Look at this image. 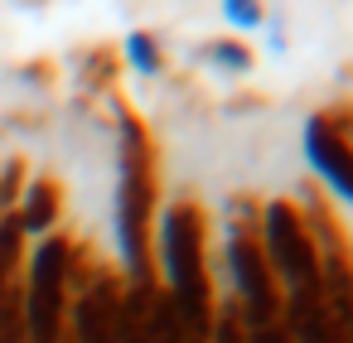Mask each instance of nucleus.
<instances>
[{
    "label": "nucleus",
    "instance_id": "nucleus-1",
    "mask_svg": "<svg viewBox=\"0 0 353 343\" xmlns=\"http://www.w3.org/2000/svg\"><path fill=\"white\" fill-rule=\"evenodd\" d=\"M155 276L160 290L170 295L184 338L189 343H213V319H218V271H213V213L194 194H174L160 203L155 218Z\"/></svg>",
    "mask_w": 353,
    "mask_h": 343
},
{
    "label": "nucleus",
    "instance_id": "nucleus-2",
    "mask_svg": "<svg viewBox=\"0 0 353 343\" xmlns=\"http://www.w3.org/2000/svg\"><path fill=\"white\" fill-rule=\"evenodd\" d=\"M112 126H117V251H121V280L131 290L160 285L155 276V218H160V145L145 116L121 97L107 92Z\"/></svg>",
    "mask_w": 353,
    "mask_h": 343
},
{
    "label": "nucleus",
    "instance_id": "nucleus-3",
    "mask_svg": "<svg viewBox=\"0 0 353 343\" xmlns=\"http://www.w3.org/2000/svg\"><path fill=\"white\" fill-rule=\"evenodd\" d=\"M261 198L247 189H232L218 208V266H223V295L237 304L247 343H290L285 329V300L261 251Z\"/></svg>",
    "mask_w": 353,
    "mask_h": 343
},
{
    "label": "nucleus",
    "instance_id": "nucleus-4",
    "mask_svg": "<svg viewBox=\"0 0 353 343\" xmlns=\"http://www.w3.org/2000/svg\"><path fill=\"white\" fill-rule=\"evenodd\" d=\"M73 232H49L25 251V343H68V271H73Z\"/></svg>",
    "mask_w": 353,
    "mask_h": 343
},
{
    "label": "nucleus",
    "instance_id": "nucleus-5",
    "mask_svg": "<svg viewBox=\"0 0 353 343\" xmlns=\"http://www.w3.org/2000/svg\"><path fill=\"white\" fill-rule=\"evenodd\" d=\"M256 227H261V251H266V266L281 285V300L295 290H310L319 280V256H314V237H310V222H305L295 194L261 198Z\"/></svg>",
    "mask_w": 353,
    "mask_h": 343
},
{
    "label": "nucleus",
    "instance_id": "nucleus-6",
    "mask_svg": "<svg viewBox=\"0 0 353 343\" xmlns=\"http://www.w3.org/2000/svg\"><path fill=\"white\" fill-rule=\"evenodd\" d=\"M300 145H305L310 174L334 194L329 203L353 208V141H343L319 112H310V116H305V131H300Z\"/></svg>",
    "mask_w": 353,
    "mask_h": 343
},
{
    "label": "nucleus",
    "instance_id": "nucleus-7",
    "mask_svg": "<svg viewBox=\"0 0 353 343\" xmlns=\"http://www.w3.org/2000/svg\"><path fill=\"white\" fill-rule=\"evenodd\" d=\"M15 227L25 242H44L49 232L63 227V184L54 174L25 179V189L15 198Z\"/></svg>",
    "mask_w": 353,
    "mask_h": 343
},
{
    "label": "nucleus",
    "instance_id": "nucleus-8",
    "mask_svg": "<svg viewBox=\"0 0 353 343\" xmlns=\"http://www.w3.org/2000/svg\"><path fill=\"white\" fill-rule=\"evenodd\" d=\"M194 59H199L203 68H213L218 78H247V73L256 68V54H252V44H247V39H237V34L203 39V44L194 49Z\"/></svg>",
    "mask_w": 353,
    "mask_h": 343
},
{
    "label": "nucleus",
    "instance_id": "nucleus-9",
    "mask_svg": "<svg viewBox=\"0 0 353 343\" xmlns=\"http://www.w3.org/2000/svg\"><path fill=\"white\" fill-rule=\"evenodd\" d=\"M117 59H121L136 78H165V68H170L165 39L150 34V30H126V39L117 44Z\"/></svg>",
    "mask_w": 353,
    "mask_h": 343
},
{
    "label": "nucleus",
    "instance_id": "nucleus-10",
    "mask_svg": "<svg viewBox=\"0 0 353 343\" xmlns=\"http://www.w3.org/2000/svg\"><path fill=\"white\" fill-rule=\"evenodd\" d=\"M117 49H83L78 54V83L92 87V92H117Z\"/></svg>",
    "mask_w": 353,
    "mask_h": 343
},
{
    "label": "nucleus",
    "instance_id": "nucleus-11",
    "mask_svg": "<svg viewBox=\"0 0 353 343\" xmlns=\"http://www.w3.org/2000/svg\"><path fill=\"white\" fill-rule=\"evenodd\" d=\"M223 25L242 39V34H252V30L266 25V10L256 6V0H223Z\"/></svg>",
    "mask_w": 353,
    "mask_h": 343
},
{
    "label": "nucleus",
    "instance_id": "nucleus-12",
    "mask_svg": "<svg viewBox=\"0 0 353 343\" xmlns=\"http://www.w3.org/2000/svg\"><path fill=\"white\" fill-rule=\"evenodd\" d=\"M20 189H25V155H0V213H15Z\"/></svg>",
    "mask_w": 353,
    "mask_h": 343
},
{
    "label": "nucleus",
    "instance_id": "nucleus-13",
    "mask_svg": "<svg viewBox=\"0 0 353 343\" xmlns=\"http://www.w3.org/2000/svg\"><path fill=\"white\" fill-rule=\"evenodd\" d=\"M213 343H247L242 333V319H237V304L228 295H218V319H213Z\"/></svg>",
    "mask_w": 353,
    "mask_h": 343
},
{
    "label": "nucleus",
    "instance_id": "nucleus-14",
    "mask_svg": "<svg viewBox=\"0 0 353 343\" xmlns=\"http://www.w3.org/2000/svg\"><path fill=\"white\" fill-rule=\"evenodd\" d=\"M15 78H20L25 87H54V83H59V68H54L49 59H30V63L15 68Z\"/></svg>",
    "mask_w": 353,
    "mask_h": 343
}]
</instances>
